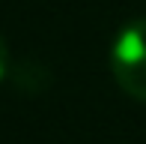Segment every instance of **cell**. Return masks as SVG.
Masks as SVG:
<instances>
[{
    "instance_id": "6da1fadb",
    "label": "cell",
    "mask_w": 146,
    "mask_h": 144,
    "mask_svg": "<svg viewBox=\"0 0 146 144\" xmlns=\"http://www.w3.org/2000/svg\"><path fill=\"white\" fill-rule=\"evenodd\" d=\"M110 72L122 93L146 102V18L128 21L116 33L110 48Z\"/></svg>"
},
{
    "instance_id": "7a4b0ae2",
    "label": "cell",
    "mask_w": 146,
    "mask_h": 144,
    "mask_svg": "<svg viewBox=\"0 0 146 144\" xmlns=\"http://www.w3.org/2000/svg\"><path fill=\"white\" fill-rule=\"evenodd\" d=\"M6 69H9V48H6L3 36H0V78L6 75Z\"/></svg>"
}]
</instances>
